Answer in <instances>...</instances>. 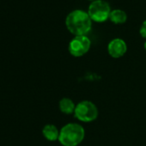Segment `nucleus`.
<instances>
[{
	"mask_svg": "<svg viewBox=\"0 0 146 146\" xmlns=\"http://www.w3.org/2000/svg\"><path fill=\"white\" fill-rule=\"evenodd\" d=\"M95 1H96V0H95Z\"/></svg>",
	"mask_w": 146,
	"mask_h": 146,
	"instance_id": "f8f14e48",
	"label": "nucleus"
},
{
	"mask_svg": "<svg viewBox=\"0 0 146 146\" xmlns=\"http://www.w3.org/2000/svg\"><path fill=\"white\" fill-rule=\"evenodd\" d=\"M109 19L113 23L121 24V23H124L126 21L127 16H126L125 12L124 11H122V10H113L110 13Z\"/></svg>",
	"mask_w": 146,
	"mask_h": 146,
	"instance_id": "1a4fd4ad",
	"label": "nucleus"
},
{
	"mask_svg": "<svg viewBox=\"0 0 146 146\" xmlns=\"http://www.w3.org/2000/svg\"><path fill=\"white\" fill-rule=\"evenodd\" d=\"M76 106L70 99L69 98H63L59 102V109L63 113L70 114L75 112Z\"/></svg>",
	"mask_w": 146,
	"mask_h": 146,
	"instance_id": "6e6552de",
	"label": "nucleus"
},
{
	"mask_svg": "<svg viewBox=\"0 0 146 146\" xmlns=\"http://www.w3.org/2000/svg\"><path fill=\"white\" fill-rule=\"evenodd\" d=\"M42 134L45 137V138L48 141H56L57 139H58L59 137V131L58 128L51 124L46 125L43 127Z\"/></svg>",
	"mask_w": 146,
	"mask_h": 146,
	"instance_id": "0eeeda50",
	"label": "nucleus"
},
{
	"mask_svg": "<svg viewBox=\"0 0 146 146\" xmlns=\"http://www.w3.org/2000/svg\"><path fill=\"white\" fill-rule=\"evenodd\" d=\"M140 35H142V37L146 39V21H144L140 28Z\"/></svg>",
	"mask_w": 146,
	"mask_h": 146,
	"instance_id": "9d476101",
	"label": "nucleus"
},
{
	"mask_svg": "<svg viewBox=\"0 0 146 146\" xmlns=\"http://www.w3.org/2000/svg\"><path fill=\"white\" fill-rule=\"evenodd\" d=\"M144 49H145V51H146V42L144 43Z\"/></svg>",
	"mask_w": 146,
	"mask_h": 146,
	"instance_id": "9b49d317",
	"label": "nucleus"
},
{
	"mask_svg": "<svg viewBox=\"0 0 146 146\" xmlns=\"http://www.w3.org/2000/svg\"><path fill=\"white\" fill-rule=\"evenodd\" d=\"M127 50L125 42L121 39H114L111 40L108 46V51L111 57L118 58L122 57Z\"/></svg>",
	"mask_w": 146,
	"mask_h": 146,
	"instance_id": "423d86ee",
	"label": "nucleus"
},
{
	"mask_svg": "<svg viewBox=\"0 0 146 146\" xmlns=\"http://www.w3.org/2000/svg\"><path fill=\"white\" fill-rule=\"evenodd\" d=\"M84 127L77 123L65 125L59 131L58 141L63 146H77L84 138Z\"/></svg>",
	"mask_w": 146,
	"mask_h": 146,
	"instance_id": "f03ea898",
	"label": "nucleus"
},
{
	"mask_svg": "<svg viewBox=\"0 0 146 146\" xmlns=\"http://www.w3.org/2000/svg\"><path fill=\"white\" fill-rule=\"evenodd\" d=\"M68 30L76 36L85 35L91 29V18L84 11L77 10L70 12L65 20Z\"/></svg>",
	"mask_w": 146,
	"mask_h": 146,
	"instance_id": "f257e3e1",
	"label": "nucleus"
},
{
	"mask_svg": "<svg viewBox=\"0 0 146 146\" xmlns=\"http://www.w3.org/2000/svg\"><path fill=\"white\" fill-rule=\"evenodd\" d=\"M74 115L83 122H91L97 118L98 109L93 102L83 101L76 106Z\"/></svg>",
	"mask_w": 146,
	"mask_h": 146,
	"instance_id": "7ed1b4c3",
	"label": "nucleus"
},
{
	"mask_svg": "<svg viewBox=\"0 0 146 146\" xmlns=\"http://www.w3.org/2000/svg\"><path fill=\"white\" fill-rule=\"evenodd\" d=\"M90 40L85 35H79L73 38L69 45V51L74 57L84 55L90 48Z\"/></svg>",
	"mask_w": 146,
	"mask_h": 146,
	"instance_id": "39448f33",
	"label": "nucleus"
},
{
	"mask_svg": "<svg viewBox=\"0 0 146 146\" xmlns=\"http://www.w3.org/2000/svg\"><path fill=\"white\" fill-rule=\"evenodd\" d=\"M111 13L109 5L103 0H96L89 7L88 14L91 20L102 23L109 18Z\"/></svg>",
	"mask_w": 146,
	"mask_h": 146,
	"instance_id": "20e7f679",
	"label": "nucleus"
}]
</instances>
